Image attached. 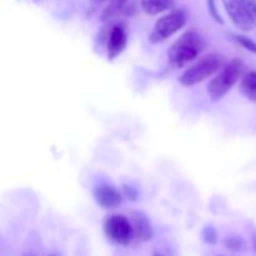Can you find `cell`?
I'll list each match as a JSON object with an SVG mask.
<instances>
[{
    "instance_id": "cell-9",
    "label": "cell",
    "mask_w": 256,
    "mask_h": 256,
    "mask_svg": "<svg viewBox=\"0 0 256 256\" xmlns=\"http://www.w3.org/2000/svg\"><path fill=\"white\" fill-rule=\"evenodd\" d=\"M132 229L134 236L140 242H149L152 238V228L148 218L142 212H135L132 215Z\"/></svg>"
},
{
    "instance_id": "cell-17",
    "label": "cell",
    "mask_w": 256,
    "mask_h": 256,
    "mask_svg": "<svg viewBox=\"0 0 256 256\" xmlns=\"http://www.w3.org/2000/svg\"><path fill=\"white\" fill-rule=\"evenodd\" d=\"M100 2H104V0H100ZM124 2H126V0H114V5L119 6V5L124 4Z\"/></svg>"
},
{
    "instance_id": "cell-14",
    "label": "cell",
    "mask_w": 256,
    "mask_h": 256,
    "mask_svg": "<svg viewBox=\"0 0 256 256\" xmlns=\"http://www.w3.org/2000/svg\"><path fill=\"white\" fill-rule=\"evenodd\" d=\"M236 42H239L242 48H245V49L249 50V52L256 54V42L254 40L249 39V38L246 36H236Z\"/></svg>"
},
{
    "instance_id": "cell-7",
    "label": "cell",
    "mask_w": 256,
    "mask_h": 256,
    "mask_svg": "<svg viewBox=\"0 0 256 256\" xmlns=\"http://www.w3.org/2000/svg\"><path fill=\"white\" fill-rule=\"evenodd\" d=\"M94 198L98 204L104 209H115L122 205V196L115 188L102 185L94 189Z\"/></svg>"
},
{
    "instance_id": "cell-6",
    "label": "cell",
    "mask_w": 256,
    "mask_h": 256,
    "mask_svg": "<svg viewBox=\"0 0 256 256\" xmlns=\"http://www.w3.org/2000/svg\"><path fill=\"white\" fill-rule=\"evenodd\" d=\"M225 10L238 29L242 32H252L255 28L250 15L246 0H222Z\"/></svg>"
},
{
    "instance_id": "cell-8",
    "label": "cell",
    "mask_w": 256,
    "mask_h": 256,
    "mask_svg": "<svg viewBox=\"0 0 256 256\" xmlns=\"http://www.w3.org/2000/svg\"><path fill=\"white\" fill-rule=\"evenodd\" d=\"M126 46V32L122 25L112 26L108 42V56L109 59H114L118 55L122 54V50Z\"/></svg>"
},
{
    "instance_id": "cell-11",
    "label": "cell",
    "mask_w": 256,
    "mask_h": 256,
    "mask_svg": "<svg viewBox=\"0 0 256 256\" xmlns=\"http://www.w3.org/2000/svg\"><path fill=\"white\" fill-rule=\"evenodd\" d=\"M240 92L250 100H256V72L244 75L240 82Z\"/></svg>"
},
{
    "instance_id": "cell-4",
    "label": "cell",
    "mask_w": 256,
    "mask_h": 256,
    "mask_svg": "<svg viewBox=\"0 0 256 256\" xmlns=\"http://www.w3.org/2000/svg\"><path fill=\"white\" fill-rule=\"evenodd\" d=\"M186 24V16L180 10H174L169 14L164 15L155 22L152 32L150 34V42H160L172 36Z\"/></svg>"
},
{
    "instance_id": "cell-16",
    "label": "cell",
    "mask_w": 256,
    "mask_h": 256,
    "mask_svg": "<svg viewBox=\"0 0 256 256\" xmlns=\"http://www.w3.org/2000/svg\"><path fill=\"white\" fill-rule=\"evenodd\" d=\"M246 2H248V8H249L250 15H252V19L256 26V0H246Z\"/></svg>"
},
{
    "instance_id": "cell-5",
    "label": "cell",
    "mask_w": 256,
    "mask_h": 256,
    "mask_svg": "<svg viewBox=\"0 0 256 256\" xmlns=\"http://www.w3.org/2000/svg\"><path fill=\"white\" fill-rule=\"evenodd\" d=\"M104 232L108 239L119 245H128L134 236V229L129 219L122 215H112L104 224Z\"/></svg>"
},
{
    "instance_id": "cell-10",
    "label": "cell",
    "mask_w": 256,
    "mask_h": 256,
    "mask_svg": "<svg viewBox=\"0 0 256 256\" xmlns=\"http://www.w3.org/2000/svg\"><path fill=\"white\" fill-rule=\"evenodd\" d=\"M174 0H142V9L149 15H158L172 9Z\"/></svg>"
},
{
    "instance_id": "cell-13",
    "label": "cell",
    "mask_w": 256,
    "mask_h": 256,
    "mask_svg": "<svg viewBox=\"0 0 256 256\" xmlns=\"http://www.w3.org/2000/svg\"><path fill=\"white\" fill-rule=\"evenodd\" d=\"M202 239L206 244H216L218 242V232L214 226H206L202 230Z\"/></svg>"
},
{
    "instance_id": "cell-19",
    "label": "cell",
    "mask_w": 256,
    "mask_h": 256,
    "mask_svg": "<svg viewBox=\"0 0 256 256\" xmlns=\"http://www.w3.org/2000/svg\"><path fill=\"white\" fill-rule=\"evenodd\" d=\"M26 256H32V255H26Z\"/></svg>"
},
{
    "instance_id": "cell-3",
    "label": "cell",
    "mask_w": 256,
    "mask_h": 256,
    "mask_svg": "<svg viewBox=\"0 0 256 256\" xmlns=\"http://www.w3.org/2000/svg\"><path fill=\"white\" fill-rule=\"evenodd\" d=\"M222 64V59L219 54L205 55L182 72V76L179 78V82L184 86H192V85L199 84L215 74L220 69Z\"/></svg>"
},
{
    "instance_id": "cell-18",
    "label": "cell",
    "mask_w": 256,
    "mask_h": 256,
    "mask_svg": "<svg viewBox=\"0 0 256 256\" xmlns=\"http://www.w3.org/2000/svg\"><path fill=\"white\" fill-rule=\"evenodd\" d=\"M154 256H164V255H162V254H159V252H156V254H154Z\"/></svg>"
},
{
    "instance_id": "cell-15",
    "label": "cell",
    "mask_w": 256,
    "mask_h": 256,
    "mask_svg": "<svg viewBox=\"0 0 256 256\" xmlns=\"http://www.w3.org/2000/svg\"><path fill=\"white\" fill-rule=\"evenodd\" d=\"M208 6H209L210 15H212V16L218 22H222V18H220L219 12H218L216 5H215V0H208Z\"/></svg>"
},
{
    "instance_id": "cell-2",
    "label": "cell",
    "mask_w": 256,
    "mask_h": 256,
    "mask_svg": "<svg viewBox=\"0 0 256 256\" xmlns=\"http://www.w3.org/2000/svg\"><path fill=\"white\" fill-rule=\"evenodd\" d=\"M242 72V62L239 60H232V62L222 68V72L210 80L208 85V92L212 102H218L228 94V92L238 82Z\"/></svg>"
},
{
    "instance_id": "cell-12",
    "label": "cell",
    "mask_w": 256,
    "mask_h": 256,
    "mask_svg": "<svg viewBox=\"0 0 256 256\" xmlns=\"http://www.w3.org/2000/svg\"><path fill=\"white\" fill-rule=\"evenodd\" d=\"M224 244L232 252H240L244 248V242L239 236H228L225 239Z\"/></svg>"
},
{
    "instance_id": "cell-20",
    "label": "cell",
    "mask_w": 256,
    "mask_h": 256,
    "mask_svg": "<svg viewBox=\"0 0 256 256\" xmlns=\"http://www.w3.org/2000/svg\"><path fill=\"white\" fill-rule=\"evenodd\" d=\"M50 256H54V255H50Z\"/></svg>"
},
{
    "instance_id": "cell-1",
    "label": "cell",
    "mask_w": 256,
    "mask_h": 256,
    "mask_svg": "<svg viewBox=\"0 0 256 256\" xmlns=\"http://www.w3.org/2000/svg\"><path fill=\"white\" fill-rule=\"evenodd\" d=\"M202 50L200 35L194 30L182 34L169 50V60L175 66H184L189 62L199 56Z\"/></svg>"
}]
</instances>
